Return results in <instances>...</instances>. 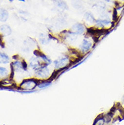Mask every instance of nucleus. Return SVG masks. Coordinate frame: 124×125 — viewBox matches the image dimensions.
<instances>
[{"label":"nucleus","instance_id":"1","mask_svg":"<svg viewBox=\"0 0 124 125\" xmlns=\"http://www.w3.org/2000/svg\"><path fill=\"white\" fill-rule=\"evenodd\" d=\"M39 82V80H34V79H28L23 80L20 84V87L22 89H25L27 91H31L36 87L38 85V82Z\"/></svg>","mask_w":124,"mask_h":125},{"label":"nucleus","instance_id":"2","mask_svg":"<svg viewBox=\"0 0 124 125\" xmlns=\"http://www.w3.org/2000/svg\"><path fill=\"white\" fill-rule=\"evenodd\" d=\"M69 59L68 56H62L59 57L58 59L55 60L54 61V64L56 67V69H60L67 68V66L68 65Z\"/></svg>","mask_w":124,"mask_h":125},{"label":"nucleus","instance_id":"3","mask_svg":"<svg viewBox=\"0 0 124 125\" xmlns=\"http://www.w3.org/2000/svg\"><path fill=\"white\" fill-rule=\"evenodd\" d=\"M72 31L77 34L81 35L84 33L85 31V27L81 23H76L72 27Z\"/></svg>","mask_w":124,"mask_h":125},{"label":"nucleus","instance_id":"4","mask_svg":"<svg viewBox=\"0 0 124 125\" xmlns=\"http://www.w3.org/2000/svg\"><path fill=\"white\" fill-rule=\"evenodd\" d=\"M77 34L75 33L73 31H67V34L65 35V38L66 40H67L68 42L70 43H73L77 40Z\"/></svg>","mask_w":124,"mask_h":125},{"label":"nucleus","instance_id":"5","mask_svg":"<svg viewBox=\"0 0 124 125\" xmlns=\"http://www.w3.org/2000/svg\"><path fill=\"white\" fill-rule=\"evenodd\" d=\"M91 48H92V42L89 40L84 39L80 46L81 50L83 52H85L88 51Z\"/></svg>","mask_w":124,"mask_h":125},{"label":"nucleus","instance_id":"6","mask_svg":"<svg viewBox=\"0 0 124 125\" xmlns=\"http://www.w3.org/2000/svg\"><path fill=\"white\" fill-rule=\"evenodd\" d=\"M35 73L37 76L42 78H48V76L50 74V71L47 67H45V68H39V69H37Z\"/></svg>","mask_w":124,"mask_h":125},{"label":"nucleus","instance_id":"7","mask_svg":"<svg viewBox=\"0 0 124 125\" xmlns=\"http://www.w3.org/2000/svg\"><path fill=\"white\" fill-rule=\"evenodd\" d=\"M29 65L33 69L37 70L40 68L41 64L37 57H31L29 60Z\"/></svg>","mask_w":124,"mask_h":125},{"label":"nucleus","instance_id":"8","mask_svg":"<svg viewBox=\"0 0 124 125\" xmlns=\"http://www.w3.org/2000/svg\"><path fill=\"white\" fill-rule=\"evenodd\" d=\"M54 2L55 6L57 8H58L59 9L62 10L68 9V6L63 0H54Z\"/></svg>","mask_w":124,"mask_h":125},{"label":"nucleus","instance_id":"9","mask_svg":"<svg viewBox=\"0 0 124 125\" xmlns=\"http://www.w3.org/2000/svg\"><path fill=\"white\" fill-rule=\"evenodd\" d=\"M96 24L97 26H98L100 27H103L105 25H109L111 23V21L108 19H97L96 20Z\"/></svg>","mask_w":124,"mask_h":125},{"label":"nucleus","instance_id":"10","mask_svg":"<svg viewBox=\"0 0 124 125\" xmlns=\"http://www.w3.org/2000/svg\"><path fill=\"white\" fill-rule=\"evenodd\" d=\"M1 32L5 35H10L12 33V29L8 25H3L1 26Z\"/></svg>","mask_w":124,"mask_h":125},{"label":"nucleus","instance_id":"11","mask_svg":"<svg viewBox=\"0 0 124 125\" xmlns=\"http://www.w3.org/2000/svg\"><path fill=\"white\" fill-rule=\"evenodd\" d=\"M84 18H85L86 21L87 22H90V23H94V22H95V21H96L94 16L93 14L90 12H86L85 13Z\"/></svg>","mask_w":124,"mask_h":125},{"label":"nucleus","instance_id":"12","mask_svg":"<svg viewBox=\"0 0 124 125\" xmlns=\"http://www.w3.org/2000/svg\"><path fill=\"white\" fill-rule=\"evenodd\" d=\"M8 16H9V14H8V12L6 10L1 8V17H0L1 21V22L6 21L7 19H8Z\"/></svg>","mask_w":124,"mask_h":125},{"label":"nucleus","instance_id":"13","mask_svg":"<svg viewBox=\"0 0 124 125\" xmlns=\"http://www.w3.org/2000/svg\"><path fill=\"white\" fill-rule=\"evenodd\" d=\"M12 64L15 67V68H14V69H15L16 70H17L18 72H21V71H22V70H24V69H23V67H22V62H21V61H19V60H16V61H14V62H12Z\"/></svg>","mask_w":124,"mask_h":125},{"label":"nucleus","instance_id":"14","mask_svg":"<svg viewBox=\"0 0 124 125\" xmlns=\"http://www.w3.org/2000/svg\"><path fill=\"white\" fill-rule=\"evenodd\" d=\"M50 38H47L46 36V35L43 34V33H41L39 35V42H41V44H47L50 42Z\"/></svg>","mask_w":124,"mask_h":125},{"label":"nucleus","instance_id":"15","mask_svg":"<svg viewBox=\"0 0 124 125\" xmlns=\"http://www.w3.org/2000/svg\"><path fill=\"white\" fill-rule=\"evenodd\" d=\"M1 62L3 63V64H7L9 62V57L6 54H5L4 52H1Z\"/></svg>","mask_w":124,"mask_h":125},{"label":"nucleus","instance_id":"16","mask_svg":"<svg viewBox=\"0 0 124 125\" xmlns=\"http://www.w3.org/2000/svg\"><path fill=\"white\" fill-rule=\"evenodd\" d=\"M72 5L76 9H80L82 8V3L80 0H72Z\"/></svg>","mask_w":124,"mask_h":125},{"label":"nucleus","instance_id":"17","mask_svg":"<svg viewBox=\"0 0 124 125\" xmlns=\"http://www.w3.org/2000/svg\"><path fill=\"white\" fill-rule=\"evenodd\" d=\"M52 84V82L50 81H47V82H40L39 84H38V87L40 88H45L48 87L50 86Z\"/></svg>","mask_w":124,"mask_h":125},{"label":"nucleus","instance_id":"18","mask_svg":"<svg viewBox=\"0 0 124 125\" xmlns=\"http://www.w3.org/2000/svg\"><path fill=\"white\" fill-rule=\"evenodd\" d=\"M39 57H40L41 59L44 60V62H46V63H48V65H49V64H50V63L52 62V61H51V60H50V59H49V58L48 57V56H46V55H45L44 54L41 53V52L40 55H39Z\"/></svg>","mask_w":124,"mask_h":125},{"label":"nucleus","instance_id":"19","mask_svg":"<svg viewBox=\"0 0 124 125\" xmlns=\"http://www.w3.org/2000/svg\"><path fill=\"white\" fill-rule=\"evenodd\" d=\"M104 122H105L104 119L102 118H100V117H98V118L96 120V121L94 122V125H104Z\"/></svg>","mask_w":124,"mask_h":125},{"label":"nucleus","instance_id":"20","mask_svg":"<svg viewBox=\"0 0 124 125\" xmlns=\"http://www.w3.org/2000/svg\"><path fill=\"white\" fill-rule=\"evenodd\" d=\"M0 73H1V77L2 78V77H4L5 75H7L8 71H7V69L6 68L1 67H0Z\"/></svg>","mask_w":124,"mask_h":125},{"label":"nucleus","instance_id":"21","mask_svg":"<svg viewBox=\"0 0 124 125\" xmlns=\"http://www.w3.org/2000/svg\"><path fill=\"white\" fill-rule=\"evenodd\" d=\"M22 67H23V69H24V71H27V62H25V61H23L22 62Z\"/></svg>","mask_w":124,"mask_h":125},{"label":"nucleus","instance_id":"22","mask_svg":"<svg viewBox=\"0 0 124 125\" xmlns=\"http://www.w3.org/2000/svg\"><path fill=\"white\" fill-rule=\"evenodd\" d=\"M20 1H22V2H25V0H19Z\"/></svg>","mask_w":124,"mask_h":125},{"label":"nucleus","instance_id":"23","mask_svg":"<svg viewBox=\"0 0 124 125\" xmlns=\"http://www.w3.org/2000/svg\"><path fill=\"white\" fill-rule=\"evenodd\" d=\"M105 1H107V2H109L110 1V0H105Z\"/></svg>","mask_w":124,"mask_h":125},{"label":"nucleus","instance_id":"24","mask_svg":"<svg viewBox=\"0 0 124 125\" xmlns=\"http://www.w3.org/2000/svg\"><path fill=\"white\" fill-rule=\"evenodd\" d=\"M8 1H10V2H12V1L13 0H8Z\"/></svg>","mask_w":124,"mask_h":125}]
</instances>
